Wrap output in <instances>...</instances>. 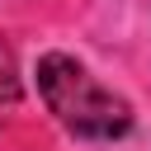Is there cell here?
Wrapping results in <instances>:
<instances>
[{
    "mask_svg": "<svg viewBox=\"0 0 151 151\" xmlns=\"http://www.w3.org/2000/svg\"><path fill=\"white\" fill-rule=\"evenodd\" d=\"M38 94L47 104V113L90 142H113L132 127V104L113 90H104L76 57L66 52H47L38 61Z\"/></svg>",
    "mask_w": 151,
    "mask_h": 151,
    "instance_id": "6da1fadb",
    "label": "cell"
},
{
    "mask_svg": "<svg viewBox=\"0 0 151 151\" xmlns=\"http://www.w3.org/2000/svg\"><path fill=\"white\" fill-rule=\"evenodd\" d=\"M24 94V80H19V61H14V47L0 38V104H14Z\"/></svg>",
    "mask_w": 151,
    "mask_h": 151,
    "instance_id": "7a4b0ae2",
    "label": "cell"
}]
</instances>
